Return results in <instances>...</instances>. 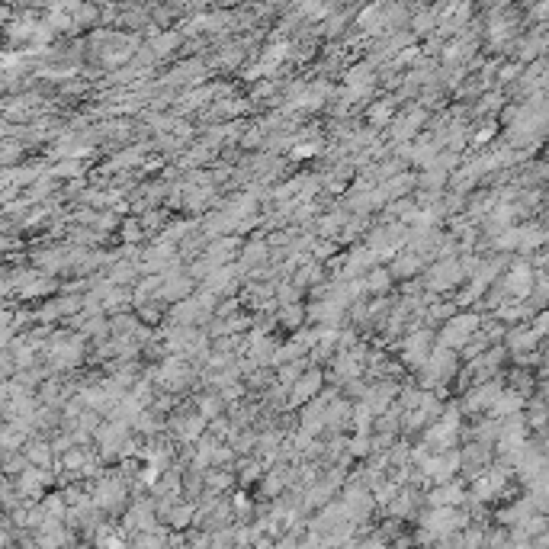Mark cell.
I'll return each instance as SVG.
<instances>
[{"mask_svg":"<svg viewBox=\"0 0 549 549\" xmlns=\"http://www.w3.org/2000/svg\"><path fill=\"white\" fill-rule=\"evenodd\" d=\"M476 328H479V318L476 315H456V318H450L447 328H443L440 344H443V347H462L469 337L476 335Z\"/></svg>","mask_w":549,"mask_h":549,"instance_id":"obj_1","label":"cell"},{"mask_svg":"<svg viewBox=\"0 0 549 549\" xmlns=\"http://www.w3.org/2000/svg\"><path fill=\"white\" fill-rule=\"evenodd\" d=\"M508 289H511V295H517V299L533 293V273H530L527 263H517V267L508 273Z\"/></svg>","mask_w":549,"mask_h":549,"instance_id":"obj_2","label":"cell"},{"mask_svg":"<svg viewBox=\"0 0 549 549\" xmlns=\"http://www.w3.org/2000/svg\"><path fill=\"white\" fill-rule=\"evenodd\" d=\"M190 517H193V508H177L174 511V514H170V521H174V527H187V521H190Z\"/></svg>","mask_w":549,"mask_h":549,"instance_id":"obj_13","label":"cell"},{"mask_svg":"<svg viewBox=\"0 0 549 549\" xmlns=\"http://www.w3.org/2000/svg\"><path fill=\"white\" fill-rule=\"evenodd\" d=\"M42 511L52 517H61L65 514V501H61V495H48V501H42Z\"/></svg>","mask_w":549,"mask_h":549,"instance_id":"obj_9","label":"cell"},{"mask_svg":"<svg viewBox=\"0 0 549 549\" xmlns=\"http://www.w3.org/2000/svg\"><path fill=\"white\" fill-rule=\"evenodd\" d=\"M318 388H322V373L312 369V373L299 376V382L293 386V396H295V402H308V398L318 396Z\"/></svg>","mask_w":549,"mask_h":549,"instance_id":"obj_4","label":"cell"},{"mask_svg":"<svg viewBox=\"0 0 549 549\" xmlns=\"http://www.w3.org/2000/svg\"><path fill=\"white\" fill-rule=\"evenodd\" d=\"M26 460L36 462V466H48V462H52V450H48L45 443H36V447L26 450Z\"/></svg>","mask_w":549,"mask_h":549,"instance_id":"obj_8","label":"cell"},{"mask_svg":"<svg viewBox=\"0 0 549 549\" xmlns=\"http://www.w3.org/2000/svg\"><path fill=\"white\" fill-rule=\"evenodd\" d=\"M392 392H396L392 386H379V388H373V392H369L363 405H366L369 411H376V415H382V411H386V405L392 402Z\"/></svg>","mask_w":549,"mask_h":549,"instance_id":"obj_7","label":"cell"},{"mask_svg":"<svg viewBox=\"0 0 549 549\" xmlns=\"http://www.w3.org/2000/svg\"><path fill=\"white\" fill-rule=\"evenodd\" d=\"M386 286H388V273H386V270H376V273L366 280V289H386Z\"/></svg>","mask_w":549,"mask_h":549,"instance_id":"obj_12","label":"cell"},{"mask_svg":"<svg viewBox=\"0 0 549 549\" xmlns=\"http://www.w3.org/2000/svg\"><path fill=\"white\" fill-rule=\"evenodd\" d=\"M65 466L67 469H81L84 466V453H81V450H71V453H67V460H65Z\"/></svg>","mask_w":549,"mask_h":549,"instance_id":"obj_14","label":"cell"},{"mask_svg":"<svg viewBox=\"0 0 549 549\" xmlns=\"http://www.w3.org/2000/svg\"><path fill=\"white\" fill-rule=\"evenodd\" d=\"M280 322L286 325V328H299V322H302V308L299 305H293V308H286L280 315Z\"/></svg>","mask_w":549,"mask_h":549,"instance_id":"obj_10","label":"cell"},{"mask_svg":"<svg viewBox=\"0 0 549 549\" xmlns=\"http://www.w3.org/2000/svg\"><path fill=\"white\" fill-rule=\"evenodd\" d=\"M462 498H466V491H462V485L456 482H443V489H434L430 491V504H460Z\"/></svg>","mask_w":549,"mask_h":549,"instance_id":"obj_5","label":"cell"},{"mask_svg":"<svg viewBox=\"0 0 549 549\" xmlns=\"http://www.w3.org/2000/svg\"><path fill=\"white\" fill-rule=\"evenodd\" d=\"M382 119H388V109L386 107H376L373 109V122H382Z\"/></svg>","mask_w":549,"mask_h":549,"instance_id":"obj_16","label":"cell"},{"mask_svg":"<svg viewBox=\"0 0 549 549\" xmlns=\"http://www.w3.org/2000/svg\"><path fill=\"white\" fill-rule=\"evenodd\" d=\"M428 341H430L428 331H418V335L408 341V347H405V360L408 363H424V357H428Z\"/></svg>","mask_w":549,"mask_h":549,"instance_id":"obj_6","label":"cell"},{"mask_svg":"<svg viewBox=\"0 0 549 549\" xmlns=\"http://www.w3.org/2000/svg\"><path fill=\"white\" fill-rule=\"evenodd\" d=\"M533 328L540 331V335H549V308H546V312H543V315L533 322Z\"/></svg>","mask_w":549,"mask_h":549,"instance_id":"obj_15","label":"cell"},{"mask_svg":"<svg viewBox=\"0 0 549 549\" xmlns=\"http://www.w3.org/2000/svg\"><path fill=\"white\" fill-rule=\"evenodd\" d=\"M418 267H421V261H418V257H405V261L396 263V273L398 276H408V273H415Z\"/></svg>","mask_w":549,"mask_h":549,"instance_id":"obj_11","label":"cell"},{"mask_svg":"<svg viewBox=\"0 0 549 549\" xmlns=\"http://www.w3.org/2000/svg\"><path fill=\"white\" fill-rule=\"evenodd\" d=\"M521 408H523V396L517 392V388H511V392H501V396L495 398L491 415H495V418H511V415H517Z\"/></svg>","mask_w":549,"mask_h":549,"instance_id":"obj_3","label":"cell"}]
</instances>
